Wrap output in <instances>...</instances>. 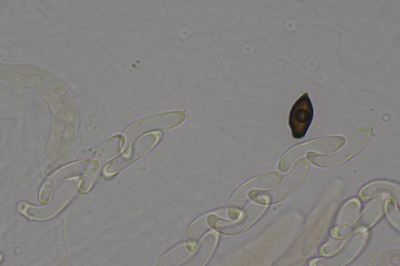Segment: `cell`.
Instances as JSON below:
<instances>
[{
	"label": "cell",
	"mask_w": 400,
	"mask_h": 266,
	"mask_svg": "<svg viewBox=\"0 0 400 266\" xmlns=\"http://www.w3.org/2000/svg\"><path fill=\"white\" fill-rule=\"evenodd\" d=\"M313 117L312 104L308 93L305 92L294 103L289 114L288 124L294 138L305 136Z\"/></svg>",
	"instance_id": "cell-1"
}]
</instances>
